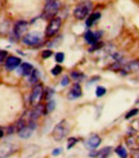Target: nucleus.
<instances>
[{
    "instance_id": "obj_1",
    "label": "nucleus",
    "mask_w": 139,
    "mask_h": 158,
    "mask_svg": "<svg viewBox=\"0 0 139 158\" xmlns=\"http://www.w3.org/2000/svg\"><path fill=\"white\" fill-rule=\"evenodd\" d=\"M91 8H93V4L90 2H82V3H80L79 5L75 8V10H74L75 18L76 19H85V18H88L89 15L91 14L90 13Z\"/></svg>"
},
{
    "instance_id": "obj_2",
    "label": "nucleus",
    "mask_w": 139,
    "mask_h": 158,
    "mask_svg": "<svg viewBox=\"0 0 139 158\" xmlns=\"http://www.w3.org/2000/svg\"><path fill=\"white\" fill-rule=\"evenodd\" d=\"M68 131H70V125H68V122L66 121V120H63V121H61L56 127H54V130H53V139L56 140V141H61V140H63L66 136H67V134H68Z\"/></svg>"
},
{
    "instance_id": "obj_3",
    "label": "nucleus",
    "mask_w": 139,
    "mask_h": 158,
    "mask_svg": "<svg viewBox=\"0 0 139 158\" xmlns=\"http://www.w3.org/2000/svg\"><path fill=\"white\" fill-rule=\"evenodd\" d=\"M61 8V3L58 0H48L45 4V8H44V18L46 19H52L57 15L58 10Z\"/></svg>"
},
{
    "instance_id": "obj_4",
    "label": "nucleus",
    "mask_w": 139,
    "mask_h": 158,
    "mask_svg": "<svg viewBox=\"0 0 139 158\" xmlns=\"http://www.w3.org/2000/svg\"><path fill=\"white\" fill-rule=\"evenodd\" d=\"M62 26V19L58 18V17H54L49 21V25L46 27V31H45V36L46 37H53L54 35L58 34V31Z\"/></svg>"
},
{
    "instance_id": "obj_5",
    "label": "nucleus",
    "mask_w": 139,
    "mask_h": 158,
    "mask_svg": "<svg viewBox=\"0 0 139 158\" xmlns=\"http://www.w3.org/2000/svg\"><path fill=\"white\" fill-rule=\"evenodd\" d=\"M43 94H44V88H43V85L41 84H36L34 86V90H32V94H31V104H32L34 107L37 106V104H40V102L43 99Z\"/></svg>"
},
{
    "instance_id": "obj_6",
    "label": "nucleus",
    "mask_w": 139,
    "mask_h": 158,
    "mask_svg": "<svg viewBox=\"0 0 139 158\" xmlns=\"http://www.w3.org/2000/svg\"><path fill=\"white\" fill-rule=\"evenodd\" d=\"M22 43L27 46H36L41 44V37L37 32H30L22 37Z\"/></svg>"
},
{
    "instance_id": "obj_7",
    "label": "nucleus",
    "mask_w": 139,
    "mask_h": 158,
    "mask_svg": "<svg viewBox=\"0 0 139 158\" xmlns=\"http://www.w3.org/2000/svg\"><path fill=\"white\" fill-rule=\"evenodd\" d=\"M35 127H36L35 121H30V122L25 126V127H22L21 130H18V136H19L21 139H27V138H30L31 135H32Z\"/></svg>"
},
{
    "instance_id": "obj_8",
    "label": "nucleus",
    "mask_w": 139,
    "mask_h": 158,
    "mask_svg": "<svg viewBox=\"0 0 139 158\" xmlns=\"http://www.w3.org/2000/svg\"><path fill=\"white\" fill-rule=\"evenodd\" d=\"M137 71H139V59L126 63V64L119 71V72H120V75H122V76H126L128 73H130V72H137Z\"/></svg>"
},
{
    "instance_id": "obj_9",
    "label": "nucleus",
    "mask_w": 139,
    "mask_h": 158,
    "mask_svg": "<svg viewBox=\"0 0 139 158\" xmlns=\"http://www.w3.org/2000/svg\"><path fill=\"white\" fill-rule=\"evenodd\" d=\"M27 28H28V23L26 21H18L17 23H15V26H14L15 37H18V39L23 37L27 32Z\"/></svg>"
},
{
    "instance_id": "obj_10",
    "label": "nucleus",
    "mask_w": 139,
    "mask_h": 158,
    "mask_svg": "<svg viewBox=\"0 0 139 158\" xmlns=\"http://www.w3.org/2000/svg\"><path fill=\"white\" fill-rule=\"evenodd\" d=\"M15 151H17V147L13 145V144H2L0 145V158H6V157H9L12 156Z\"/></svg>"
},
{
    "instance_id": "obj_11",
    "label": "nucleus",
    "mask_w": 139,
    "mask_h": 158,
    "mask_svg": "<svg viewBox=\"0 0 139 158\" xmlns=\"http://www.w3.org/2000/svg\"><path fill=\"white\" fill-rule=\"evenodd\" d=\"M100 143H102V139H100L98 135H91L86 141H85V147L88 149L94 151V149H97L100 145Z\"/></svg>"
},
{
    "instance_id": "obj_12",
    "label": "nucleus",
    "mask_w": 139,
    "mask_h": 158,
    "mask_svg": "<svg viewBox=\"0 0 139 158\" xmlns=\"http://www.w3.org/2000/svg\"><path fill=\"white\" fill-rule=\"evenodd\" d=\"M34 71V67L30 64V63H21V64L17 67V73L21 75V76H30L32 73Z\"/></svg>"
},
{
    "instance_id": "obj_13",
    "label": "nucleus",
    "mask_w": 139,
    "mask_h": 158,
    "mask_svg": "<svg viewBox=\"0 0 139 158\" xmlns=\"http://www.w3.org/2000/svg\"><path fill=\"white\" fill-rule=\"evenodd\" d=\"M21 59L18 57H8L5 59V68L6 69H14V68H17L19 64H21Z\"/></svg>"
},
{
    "instance_id": "obj_14",
    "label": "nucleus",
    "mask_w": 139,
    "mask_h": 158,
    "mask_svg": "<svg viewBox=\"0 0 139 158\" xmlns=\"http://www.w3.org/2000/svg\"><path fill=\"white\" fill-rule=\"evenodd\" d=\"M82 95V90H81V86H80V84H75L74 86H72V89H71V93H70V95H68V98L70 99H77V98H80Z\"/></svg>"
},
{
    "instance_id": "obj_15",
    "label": "nucleus",
    "mask_w": 139,
    "mask_h": 158,
    "mask_svg": "<svg viewBox=\"0 0 139 158\" xmlns=\"http://www.w3.org/2000/svg\"><path fill=\"white\" fill-rule=\"evenodd\" d=\"M84 39H85V41H86L89 45H93V44L98 43L95 40V36H94V32H93V31H86L85 35H84Z\"/></svg>"
},
{
    "instance_id": "obj_16",
    "label": "nucleus",
    "mask_w": 139,
    "mask_h": 158,
    "mask_svg": "<svg viewBox=\"0 0 139 158\" xmlns=\"http://www.w3.org/2000/svg\"><path fill=\"white\" fill-rule=\"evenodd\" d=\"M100 18V13H91L89 17H88V19H86V26L88 27H90V26H93L95 23V21H98Z\"/></svg>"
},
{
    "instance_id": "obj_17",
    "label": "nucleus",
    "mask_w": 139,
    "mask_h": 158,
    "mask_svg": "<svg viewBox=\"0 0 139 158\" xmlns=\"http://www.w3.org/2000/svg\"><path fill=\"white\" fill-rule=\"evenodd\" d=\"M111 153H112V148L111 147H106L103 149H100V151H98V157L99 158H107Z\"/></svg>"
},
{
    "instance_id": "obj_18",
    "label": "nucleus",
    "mask_w": 139,
    "mask_h": 158,
    "mask_svg": "<svg viewBox=\"0 0 139 158\" xmlns=\"http://www.w3.org/2000/svg\"><path fill=\"white\" fill-rule=\"evenodd\" d=\"M115 152L120 158H128V152H126V149H125L124 145H119L117 148L115 149Z\"/></svg>"
},
{
    "instance_id": "obj_19",
    "label": "nucleus",
    "mask_w": 139,
    "mask_h": 158,
    "mask_svg": "<svg viewBox=\"0 0 139 158\" xmlns=\"http://www.w3.org/2000/svg\"><path fill=\"white\" fill-rule=\"evenodd\" d=\"M28 81H30L31 85H36V84H39V72H37V71H35V69L32 71V73L28 76Z\"/></svg>"
},
{
    "instance_id": "obj_20",
    "label": "nucleus",
    "mask_w": 139,
    "mask_h": 158,
    "mask_svg": "<svg viewBox=\"0 0 139 158\" xmlns=\"http://www.w3.org/2000/svg\"><path fill=\"white\" fill-rule=\"evenodd\" d=\"M54 108H56V102L50 99V100L48 102V104L45 106V113H50Z\"/></svg>"
},
{
    "instance_id": "obj_21",
    "label": "nucleus",
    "mask_w": 139,
    "mask_h": 158,
    "mask_svg": "<svg viewBox=\"0 0 139 158\" xmlns=\"http://www.w3.org/2000/svg\"><path fill=\"white\" fill-rule=\"evenodd\" d=\"M106 93H107L106 88H103V86H98L97 90H95V95H97L98 98H100V97H103Z\"/></svg>"
},
{
    "instance_id": "obj_22",
    "label": "nucleus",
    "mask_w": 139,
    "mask_h": 158,
    "mask_svg": "<svg viewBox=\"0 0 139 158\" xmlns=\"http://www.w3.org/2000/svg\"><path fill=\"white\" fill-rule=\"evenodd\" d=\"M138 113H139V109H138V108H134V109H131V110H129V112L126 113L125 118H126V120H129V118H131V117H134V116H137Z\"/></svg>"
},
{
    "instance_id": "obj_23",
    "label": "nucleus",
    "mask_w": 139,
    "mask_h": 158,
    "mask_svg": "<svg viewBox=\"0 0 139 158\" xmlns=\"http://www.w3.org/2000/svg\"><path fill=\"white\" fill-rule=\"evenodd\" d=\"M126 143L130 145V147H133V148H135V145H137V141H135V136H128L126 138Z\"/></svg>"
},
{
    "instance_id": "obj_24",
    "label": "nucleus",
    "mask_w": 139,
    "mask_h": 158,
    "mask_svg": "<svg viewBox=\"0 0 139 158\" xmlns=\"http://www.w3.org/2000/svg\"><path fill=\"white\" fill-rule=\"evenodd\" d=\"M61 72H62V67H61L59 64L54 66V67L52 68V75H53V76H58Z\"/></svg>"
},
{
    "instance_id": "obj_25",
    "label": "nucleus",
    "mask_w": 139,
    "mask_h": 158,
    "mask_svg": "<svg viewBox=\"0 0 139 158\" xmlns=\"http://www.w3.org/2000/svg\"><path fill=\"white\" fill-rule=\"evenodd\" d=\"M71 77L75 78V80H81V78L84 77V75L80 73V72H77V71H74V72L71 73Z\"/></svg>"
},
{
    "instance_id": "obj_26",
    "label": "nucleus",
    "mask_w": 139,
    "mask_h": 158,
    "mask_svg": "<svg viewBox=\"0 0 139 158\" xmlns=\"http://www.w3.org/2000/svg\"><path fill=\"white\" fill-rule=\"evenodd\" d=\"M76 143H77V139H76V138H70V139H68V143H67V148L71 149Z\"/></svg>"
},
{
    "instance_id": "obj_27",
    "label": "nucleus",
    "mask_w": 139,
    "mask_h": 158,
    "mask_svg": "<svg viewBox=\"0 0 139 158\" xmlns=\"http://www.w3.org/2000/svg\"><path fill=\"white\" fill-rule=\"evenodd\" d=\"M63 59H65V54L63 53H57L56 54V60L58 62V63H62V62H63Z\"/></svg>"
},
{
    "instance_id": "obj_28",
    "label": "nucleus",
    "mask_w": 139,
    "mask_h": 158,
    "mask_svg": "<svg viewBox=\"0 0 139 158\" xmlns=\"http://www.w3.org/2000/svg\"><path fill=\"white\" fill-rule=\"evenodd\" d=\"M8 58V53L5 50H0V63H3Z\"/></svg>"
},
{
    "instance_id": "obj_29",
    "label": "nucleus",
    "mask_w": 139,
    "mask_h": 158,
    "mask_svg": "<svg viewBox=\"0 0 139 158\" xmlns=\"http://www.w3.org/2000/svg\"><path fill=\"white\" fill-rule=\"evenodd\" d=\"M52 54H53L52 50H44L43 54H41V57H43L44 59H46V58H50V57H52Z\"/></svg>"
},
{
    "instance_id": "obj_30",
    "label": "nucleus",
    "mask_w": 139,
    "mask_h": 158,
    "mask_svg": "<svg viewBox=\"0 0 139 158\" xmlns=\"http://www.w3.org/2000/svg\"><path fill=\"white\" fill-rule=\"evenodd\" d=\"M68 82H70V77L68 76H65L63 78H62V86H67L68 85Z\"/></svg>"
},
{
    "instance_id": "obj_31",
    "label": "nucleus",
    "mask_w": 139,
    "mask_h": 158,
    "mask_svg": "<svg viewBox=\"0 0 139 158\" xmlns=\"http://www.w3.org/2000/svg\"><path fill=\"white\" fill-rule=\"evenodd\" d=\"M102 35H103V32H102V31H95V32H94L95 40H97V41H99V40H100V37H102Z\"/></svg>"
},
{
    "instance_id": "obj_32",
    "label": "nucleus",
    "mask_w": 139,
    "mask_h": 158,
    "mask_svg": "<svg viewBox=\"0 0 139 158\" xmlns=\"http://www.w3.org/2000/svg\"><path fill=\"white\" fill-rule=\"evenodd\" d=\"M53 94H54L53 89H49V90H48V95H46V99H48V100H50V98L53 97Z\"/></svg>"
},
{
    "instance_id": "obj_33",
    "label": "nucleus",
    "mask_w": 139,
    "mask_h": 158,
    "mask_svg": "<svg viewBox=\"0 0 139 158\" xmlns=\"http://www.w3.org/2000/svg\"><path fill=\"white\" fill-rule=\"evenodd\" d=\"M61 153H62V149L61 148H57V149H54V151H53V156H58Z\"/></svg>"
},
{
    "instance_id": "obj_34",
    "label": "nucleus",
    "mask_w": 139,
    "mask_h": 158,
    "mask_svg": "<svg viewBox=\"0 0 139 158\" xmlns=\"http://www.w3.org/2000/svg\"><path fill=\"white\" fill-rule=\"evenodd\" d=\"M3 135H4V132H3V130H2V129H0V139L3 138Z\"/></svg>"
},
{
    "instance_id": "obj_35",
    "label": "nucleus",
    "mask_w": 139,
    "mask_h": 158,
    "mask_svg": "<svg viewBox=\"0 0 139 158\" xmlns=\"http://www.w3.org/2000/svg\"><path fill=\"white\" fill-rule=\"evenodd\" d=\"M137 104H139V99H138V100H137Z\"/></svg>"
},
{
    "instance_id": "obj_36",
    "label": "nucleus",
    "mask_w": 139,
    "mask_h": 158,
    "mask_svg": "<svg viewBox=\"0 0 139 158\" xmlns=\"http://www.w3.org/2000/svg\"><path fill=\"white\" fill-rule=\"evenodd\" d=\"M77 2H82V0H77Z\"/></svg>"
},
{
    "instance_id": "obj_37",
    "label": "nucleus",
    "mask_w": 139,
    "mask_h": 158,
    "mask_svg": "<svg viewBox=\"0 0 139 158\" xmlns=\"http://www.w3.org/2000/svg\"><path fill=\"white\" fill-rule=\"evenodd\" d=\"M138 158H139V156H138Z\"/></svg>"
}]
</instances>
